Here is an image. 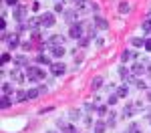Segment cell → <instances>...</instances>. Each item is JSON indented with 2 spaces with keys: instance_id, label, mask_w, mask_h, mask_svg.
Segmentation results:
<instances>
[{
  "instance_id": "cell-1",
  "label": "cell",
  "mask_w": 151,
  "mask_h": 133,
  "mask_svg": "<svg viewBox=\"0 0 151 133\" xmlns=\"http://www.w3.org/2000/svg\"><path fill=\"white\" fill-rule=\"evenodd\" d=\"M26 79L28 81H42L45 79V71L40 67H26Z\"/></svg>"
},
{
  "instance_id": "cell-2",
  "label": "cell",
  "mask_w": 151,
  "mask_h": 133,
  "mask_svg": "<svg viewBox=\"0 0 151 133\" xmlns=\"http://www.w3.org/2000/svg\"><path fill=\"white\" fill-rule=\"evenodd\" d=\"M26 14H28V8L22 6V4H18L16 8H12V16H14V20H18V22H24V20H26Z\"/></svg>"
},
{
  "instance_id": "cell-3",
  "label": "cell",
  "mask_w": 151,
  "mask_h": 133,
  "mask_svg": "<svg viewBox=\"0 0 151 133\" xmlns=\"http://www.w3.org/2000/svg\"><path fill=\"white\" fill-rule=\"evenodd\" d=\"M55 12H45V14H40V24H42V28H50V26H55Z\"/></svg>"
},
{
  "instance_id": "cell-4",
  "label": "cell",
  "mask_w": 151,
  "mask_h": 133,
  "mask_svg": "<svg viewBox=\"0 0 151 133\" xmlns=\"http://www.w3.org/2000/svg\"><path fill=\"white\" fill-rule=\"evenodd\" d=\"M83 24L81 22H77V24H70V30H69V36L70 38H75V40H81L83 38Z\"/></svg>"
},
{
  "instance_id": "cell-5",
  "label": "cell",
  "mask_w": 151,
  "mask_h": 133,
  "mask_svg": "<svg viewBox=\"0 0 151 133\" xmlns=\"http://www.w3.org/2000/svg\"><path fill=\"white\" fill-rule=\"evenodd\" d=\"M50 73H52L55 77H60V75L67 73V65H65V63H52V65H50Z\"/></svg>"
},
{
  "instance_id": "cell-6",
  "label": "cell",
  "mask_w": 151,
  "mask_h": 133,
  "mask_svg": "<svg viewBox=\"0 0 151 133\" xmlns=\"http://www.w3.org/2000/svg\"><path fill=\"white\" fill-rule=\"evenodd\" d=\"M12 63H14L18 69H26V67H30V65H28V57H26V55H16V57L12 59Z\"/></svg>"
},
{
  "instance_id": "cell-7",
  "label": "cell",
  "mask_w": 151,
  "mask_h": 133,
  "mask_svg": "<svg viewBox=\"0 0 151 133\" xmlns=\"http://www.w3.org/2000/svg\"><path fill=\"white\" fill-rule=\"evenodd\" d=\"M93 24L99 28V30H107V28H109V20H107V18H103V16H99V14H95Z\"/></svg>"
},
{
  "instance_id": "cell-8",
  "label": "cell",
  "mask_w": 151,
  "mask_h": 133,
  "mask_svg": "<svg viewBox=\"0 0 151 133\" xmlns=\"http://www.w3.org/2000/svg\"><path fill=\"white\" fill-rule=\"evenodd\" d=\"M63 42H65V36H60V35H52V36H48V40H47L48 47H60Z\"/></svg>"
},
{
  "instance_id": "cell-9",
  "label": "cell",
  "mask_w": 151,
  "mask_h": 133,
  "mask_svg": "<svg viewBox=\"0 0 151 133\" xmlns=\"http://www.w3.org/2000/svg\"><path fill=\"white\" fill-rule=\"evenodd\" d=\"M6 45H8V48H10V50H14V48H18V47H20L22 42H20V38H18V35L14 32L12 36H8V40H6Z\"/></svg>"
},
{
  "instance_id": "cell-10",
  "label": "cell",
  "mask_w": 151,
  "mask_h": 133,
  "mask_svg": "<svg viewBox=\"0 0 151 133\" xmlns=\"http://www.w3.org/2000/svg\"><path fill=\"white\" fill-rule=\"evenodd\" d=\"M145 71H147L145 63H135V65L131 67V73H133V77H139V75H143Z\"/></svg>"
},
{
  "instance_id": "cell-11",
  "label": "cell",
  "mask_w": 151,
  "mask_h": 133,
  "mask_svg": "<svg viewBox=\"0 0 151 133\" xmlns=\"http://www.w3.org/2000/svg\"><path fill=\"white\" fill-rule=\"evenodd\" d=\"M119 77H121L123 81H131V79H133V73H131V69H127V67H119Z\"/></svg>"
},
{
  "instance_id": "cell-12",
  "label": "cell",
  "mask_w": 151,
  "mask_h": 133,
  "mask_svg": "<svg viewBox=\"0 0 151 133\" xmlns=\"http://www.w3.org/2000/svg\"><path fill=\"white\" fill-rule=\"evenodd\" d=\"M24 77H26V75H22L20 69H12V71H10V79L14 81V83H22Z\"/></svg>"
},
{
  "instance_id": "cell-13",
  "label": "cell",
  "mask_w": 151,
  "mask_h": 133,
  "mask_svg": "<svg viewBox=\"0 0 151 133\" xmlns=\"http://www.w3.org/2000/svg\"><path fill=\"white\" fill-rule=\"evenodd\" d=\"M36 63H38V65H45V67H50V65H52V63H50V57H48V55H45V52H38Z\"/></svg>"
},
{
  "instance_id": "cell-14",
  "label": "cell",
  "mask_w": 151,
  "mask_h": 133,
  "mask_svg": "<svg viewBox=\"0 0 151 133\" xmlns=\"http://www.w3.org/2000/svg\"><path fill=\"white\" fill-rule=\"evenodd\" d=\"M107 121H95V125H93V131L95 133H105L107 131Z\"/></svg>"
},
{
  "instance_id": "cell-15",
  "label": "cell",
  "mask_w": 151,
  "mask_h": 133,
  "mask_svg": "<svg viewBox=\"0 0 151 133\" xmlns=\"http://www.w3.org/2000/svg\"><path fill=\"white\" fill-rule=\"evenodd\" d=\"M77 16H79V12L75 10V8L65 12V20H67V22H70V24H75V18H77Z\"/></svg>"
},
{
  "instance_id": "cell-16",
  "label": "cell",
  "mask_w": 151,
  "mask_h": 133,
  "mask_svg": "<svg viewBox=\"0 0 151 133\" xmlns=\"http://www.w3.org/2000/svg\"><path fill=\"white\" fill-rule=\"evenodd\" d=\"M50 55L55 57V59H60L63 55H65V47L60 45V47H50Z\"/></svg>"
},
{
  "instance_id": "cell-17",
  "label": "cell",
  "mask_w": 151,
  "mask_h": 133,
  "mask_svg": "<svg viewBox=\"0 0 151 133\" xmlns=\"http://www.w3.org/2000/svg\"><path fill=\"white\" fill-rule=\"evenodd\" d=\"M38 95H42L38 87H36V89H28V91H26V99H28V101H32V99H36Z\"/></svg>"
},
{
  "instance_id": "cell-18",
  "label": "cell",
  "mask_w": 151,
  "mask_h": 133,
  "mask_svg": "<svg viewBox=\"0 0 151 133\" xmlns=\"http://www.w3.org/2000/svg\"><path fill=\"white\" fill-rule=\"evenodd\" d=\"M12 105V97L10 95H2V99H0V107L2 109H8Z\"/></svg>"
},
{
  "instance_id": "cell-19",
  "label": "cell",
  "mask_w": 151,
  "mask_h": 133,
  "mask_svg": "<svg viewBox=\"0 0 151 133\" xmlns=\"http://www.w3.org/2000/svg\"><path fill=\"white\" fill-rule=\"evenodd\" d=\"M133 57H137V52H133V50H123V52H121V60H123V63L131 60Z\"/></svg>"
},
{
  "instance_id": "cell-20",
  "label": "cell",
  "mask_w": 151,
  "mask_h": 133,
  "mask_svg": "<svg viewBox=\"0 0 151 133\" xmlns=\"http://www.w3.org/2000/svg\"><path fill=\"white\" fill-rule=\"evenodd\" d=\"M101 87H103V79H101V77H95L93 81H91V89H93V91H99Z\"/></svg>"
},
{
  "instance_id": "cell-21",
  "label": "cell",
  "mask_w": 151,
  "mask_h": 133,
  "mask_svg": "<svg viewBox=\"0 0 151 133\" xmlns=\"http://www.w3.org/2000/svg\"><path fill=\"white\" fill-rule=\"evenodd\" d=\"M14 93H16V91H12V85H10V83H2V95L14 97Z\"/></svg>"
},
{
  "instance_id": "cell-22",
  "label": "cell",
  "mask_w": 151,
  "mask_h": 133,
  "mask_svg": "<svg viewBox=\"0 0 151 133\" xmlns=\"http://www.w3.org/2000/svg\"><path fill=\"white\" fill-rule=\"evenodd\" d=\"M127 95H129V89H127V85H121V87L117 89V97H119V99H125Z\"/></svg>"
},
{
  "instance_id": "cell-23",
  "label": "cell",
  "mask_w": 151,
  "mask_h": 133,
  "mask_svg": "<svg viewBox=\"0 0 151 133\" xmlns=\"http://www.w3.org/2000/svg\"><path fill=\"white\" fill-rule=\"evenodd\" d=\"M115 123H117V113H115V111H109V119H107V125H109V127H115Z\"/></svg>"
},
{
  "instance_id": "cell-24",
  "label": "cell",
  "mask_w": 151,
  "mask_h": 133,
  "mask_svg": "<svg viewBox=\"0 0 151 133\" xmlns=\"http://www.w3.org/2000/svg\"><path fill=\"white\" fill-rule=\"evenodd\" d=\"M125 133H141V125H139V123H131Z\"/></svg>"
},
{
  "instance_id": "cell-25",
  "label": "cell",
  "mask_w": 151,
  "mask_h": 133,
  "mask_svg": "<svg viewBox=\"0 0 151 133\" xmlns=\"http://www.w3.org/2000/svg\"><path fill=\"white\" fill-rule=\"evenodd\" d=\"M119 12H121V14L131 12V4H129V2H121V4H119Z\"/></svg>"
},
{
  "instance_id": "cell-26",
  "label": "cell",
  "mask_w": 151,
  "mask_h": 133,
  "mask_svg": "<svg viewBox=\"0 0 151 133\" xmlns=\"http://www.w3.org/2000/svg\"><path fill=\"white\" fill-rule=\"evenodd\" d=\"M14 99H16L18 103L26 101V91H22V89H20V91H16V93H14Z\"/></svg>"
},
{
  "instance_id": "cell-27",
  "label": "cell",
  "mask_w": 151,
  "mask_h": 133,
  "mask_svg": "<svg viewBox=\"0 0 151 133\" xmlns=\"http://www.w3.org/2000/svg\"><path fill=\"white\" fill-rule=\"evenodd\" d=\"M141 28H143V32L151 35V18H145V20H143V24H141Z\"/></svg>"
},
{
  "instance_id": "cell-28",
  "label": "cell",
  "mask_w": 151,
  "mask_h": 133,
  "mask_svg": "<svg viewBox=\"0 0 151 133\" xmlns=\"http://www.w3.org/2000/svg\"><path fill=\"white\" fill-rule=\"evenodd\" d=\"M131 45H133V47H143V45H145V38H141V36H133V38H131Z\"/></svg>"
},
{
  "instance_id": "cell-29",
  "label": "cell",
  "mask_w": 151,
  "mask_h": 133,
  "mask_svg": "<svg viewBox=\"0 0 151 133\" xmlns=\"http://www.w3.org/2000/svg\"><path fill=\"white\" fill-rule=\"evenodd\" d=\"M121 115H123V117H133V105H125Z\"/></svg>"
},
{
  "instance_id": "cell-30",
  "label": "cell",
  "mask_w": 151,
  "mask_h": 133,
  "mask_svg": "<svg viewBox=\"0 0 151 133\" xmlns=\"http://www.w3.org/2000/svg\"><path fill=\"white\" fill-rule=\"evenodd\" d=\"M107 113H109V111H107V105H99V107H97V115H99V117H105Z\"/></svg>"
},
{
  "instance_id": "cell-31",
  "label": "cell",
  "mask_w": 151,
  "mask_h": 133,
  "mask_svg": "<svg viewBox=\"0 0 151 133\" xmlns=\"http://www.w3.org/2000/svg\"><path fill=\"white\" fill-rule=\"evenodd\" d=\"M12 59H14V57H10V52H2V59L0 60H2V65H6V63H10Z\"/></svg>"
},
{
  "instance_id": "cell-32",
  "label": "cell",
  "mask_w": 151,
  "mask_h": 133,
  "mask_svg": "<svg viewBox=\"0 0 151 133\" xmlns=\"http://www.w3.org/2000/svg\"><path fill=\"white\" fill-rule=\"evenodd\" d=\"M117 101H119V97H117V93H115V95H109V99H107V105H115Z\"/></svg>"
},
{
  "instance_id": "cell-33",
  "label": "cell",
  "mask_w": 151,
  "mask_h": 133,
  "mask_svg": "<svg viewBox=\"0 0 151 133\" xmlns=\"http://www.w3.org/2000/svg\"><path fill=\"white\" fill-rule=\"evenodd\" d=\"M89 40H93V38H91V36L87 35V36H83L81 40H79V45H81V47H87V45H89Z\"/></svg>"
},
{
  "instance_id": "cell-34",
  "label": "cell",
  "mask_w": 151,
  "mask_h": 133,
  "mask_svg": "<svg viewBox=\"0 0 151 133\" xmlns=\"http://www.w3.org/2000/svg\"><path fill=\"white\" fill-rule=\"evenodd\" d=\"M63 10H65L63 2H60V0H57V2H55V12H63Z\"/></svg>"
},
{
  "instance_id": "cell-35",
  "label": "cell",
  "mask_w": 151,
  "mask_h": 133,
  "mask_svg": "<svg viewBox=\"0 0 151 133\" xmlns=\"http://www.w3.org/2000/svg\"><path fill=\"white\" fill-rule=\"evenodd\" d=\"M20 48H22V50H30V48H32V42H30V40H24L22 45H20Z\"/></svg>"
},
{
  "instance_id": "cell-36",
  "label": "cell",
  "mask_w": 151,
  "mask_h": 133,
  "mask_svg": "<svg viewBox=\"0 0 151 133\" xmlns=\"http://www.w3.org/2000/svg\"><path fill=\"white\" fill-rule=\"evenodd\" d=\"M79 117H81V111H75V109H73V111H70V119H79Z\"/></svg>"
},
{
  "instance_id": "cell-37",
  "label": "cell",
  "mask_w": 151,
  "mask_h": 133,
  "mask_svg": "<svg viewBox=\"0 0 151 133\" xmlns=\"http://www.w3.org/2000/svg\"><path fill=\"white\" fill-rule=\"evenodd\" d=\"M4 2H6L8 6H12V8H16V6H18V0H4Z\"/></svg>"
},
{
  "instance_id": "cell-38",
  "label": "cell",
  "mask_w": 151,
  "mask_h": 133,
  "mask_svg": "<svg viewBox=\"0 0 151 133\" xmlns=\"http://www.w3.org/2000/svg\"><path fill=\"white\" fill-rule=\"evenodd\" d=\"M143 47H145V50H149V52H151V36H149V38H145V45H143Z\"/></svg>"
},
{
  "instance_id": "cell-39",
  "label": "cell",
  "mask_w": 151,
  "mask_h": 133,
  "mask_svg": "<svg viewBox=\"0 0 151 133\" xmlns=\"http://www.w3.org/2000/svg\"><path fill=\"white\" fill-rule=\"evenodd\" d=\"M65 133H77V129H75L73 125H67V127H65Z\"/></svg>"
},
{
  "instance_id": "cell-40",
  "label": "cell",
  "mask_w": 151,
  "mask_h": 133,
  "mask_svg": "<svg viewBox=\"0 0 151 133\" xmlns=\"http://www.w3.org/2000/svg\"><path fill=\"white\" fill-rule=\"evenodd\" d=\"M91 12H99V4L97 2H91Z\"/></svg>"
},
{
  "instance_id": "cell-41",
  "label": "cell",
  "mask_w": 151,
  "mask_h": 133,
  "mask_svg": "<svg viewBox=\"0 0 151 133\" xmlns=\"http://www.w3.org/2000/svg\"><path fill=\"white\" fill-rule=\"evenodd\" d=\"M0 30L6 32V20H4V16H2V22H0Z\"/></svg>"
},
{
  "instance_id": "cell-42",
  "label": "cell",
  "mask_w": 151,
  "mask_h": 133,
  "mask_svg": "<svg viewBox=\"0 0 151 133\" xmlns=\"http://www.w3.org/2000/svg\"><path fill=\"white\" fill-rule=\"evenodd\" d=\"M32 38H35V40H40V38H42V35H40V30H38V32H32Z\"/></svg>"
},
{
  "instance_id": "cell-43",
  "label": "cell",
  "mask_w": 151,
  "mask_h": 133,
  "mask_svg": "<svg viewBox=\"0 0 151 133\" xmlns=\"http://www.w3.org/2000/svg\"><path fill=\"white\" fill-rule=\"evenodd\" d=\"M95 42H97V47H103V45H105V40H103V38H101V36H99V38H97Z\"/></svg>"
},
{
  "instance_id": "cell-44",
  "label": "cell",
  "mask_w": 151,
  "mask_h": 133,
  "mask_svg": "<svg viewBox=\"0 0 151 133\" xmlns=\"http://www.w3.org/2000/svg\"><path fill=\"white\" fill-rule=\"evenodd\" d=\"M147 121H149V123H151V113H149V115H147Z\"/></svg>"
},
{
  "instance_id": "cell-45",
  "label": "cell",
  "mask_w": 151,
  "mask_h": 133,
  "mask_svg": "<svg viewBox=\"0 0 151 133\" xmlns=\"http://www.w3.org/2000/svg\"><path fill=\"white\" fill-rule=\"evenodd\" d=\"M147 73H149V75H151V67H149V69H147Z\"/></svg>"
},
{
  "instance_id": "cell-46",
  "label": "cell",
  "mask_w": 151,
  "mask_h": 133,
  "mask_svg": "<svg viewBox=\"0 0 151 133\" xmlns=\"http://www.w3.org/2000/svg\"><path fill=\"white\" fill-rule=\"evenodd\" d=\"M48 133H57V131H48Z\"/></svg>"
}]
</instances>
